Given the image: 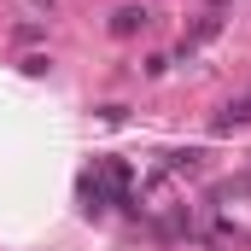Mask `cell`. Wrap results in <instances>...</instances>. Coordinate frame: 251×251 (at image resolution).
<instances>
[{
    "label": "cell",
    "instance_id": "1",
    "mask_svg": "<svg viewBox=\"0 0 251 251\" xmlns=\"http://www.w3.org/2000/svg\"><path fill=\"white\" fill-rule=\"evenodd\" d=\"M146 24H152V18H146V6H117V12H111V35H117V41L140 35Z\"/></svg>",
    "mask_w": 251,
    "mask_h": 251
}]
</instances>
